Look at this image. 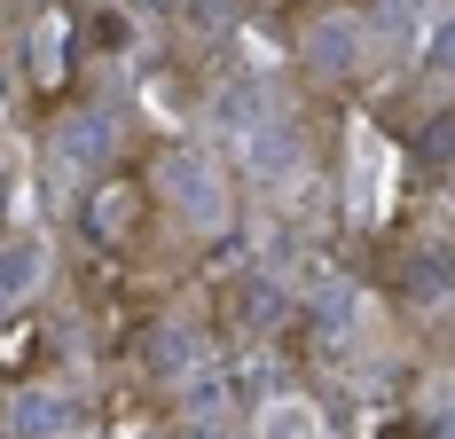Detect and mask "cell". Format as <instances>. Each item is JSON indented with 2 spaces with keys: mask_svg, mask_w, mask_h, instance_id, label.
Instances as JSON below:
<instances>
[{
  "mask_svg": "<svg viewBox=\"0 0 455 439\" xmlns=\"http://www.w3.org/2000/svg\"><path fill=\"white\" fill-rule=\"evenodd\" d=\"M432 71H455V24H440V32H432Z\"/></svg>",
  "mask_w": 455,
  "mask_h": 439,
  "instance_id": "7",
  "label": "cell"
},
{
  "mask_svg": "<svg viewBox=\"0 0 455 439\" xmlns=\"http://www.w3.org/2000/svg\"><path fill=\"white\" fill-rule=\"evenodd\" d=\"M401 291H409L416 307L448 299V291H455V259H448V251H432V243H409V251H401Z\"/></svg>",
  "mask_w": 455,
  "mask_h": 439,
  "instance_id": "1",
  "label": "cell"
},
{
  "mask_svg": "<svg viewBox=\"0 0 455 439\" xmlns=\"http://www.w3.org/2000/svg\"><path fill=\"white\" fill-rule=\"evenodd\" d=\"M315 63H330V71H346V63H354V32H346V24H338V32H322Z\"/></svg>",
  "mask_w": 455,
  "mask_h": 439,
  "instance_id": "6",
  "label": "cell"
},
{
  "mask_svg": "<svg viewBox=\"0 0 455 439\" xmlns=\"http://www.w3.org/2000/svg\"><path fill=\"white\" fill-rule=\"evenodd\" d=\"M32 275H40V251H32V243L0 251V299H24V291H32Z\"/></svg>",
  "mask_w": 455,
  "mask_h": 439,
  "instance_id": "2",
  "label": "cell"
},
{
  "mask_svg": "<svg viewBox=\"0 0 455 439\" xmlns=\"http://www.w3.org/2000/svg\"><path fill=\"white\" fill-rule=\"evenodd\" d=\"M165 180L181 188V204H188V212H220V188H212V173L196 180V173H188V157H181V165H173V173H165Z\"/></svg>",
  "mask_w": 455,
  "mask_h": 439,
  "instance_id": "4",
  "label": "cell"
},
{
  "mask_svg": "<svg viewBox=\"0 0 455 439\" xmlns=\"http://www.w3.org/2000/svg\"><path fill=\"white\" fill-rule=\"evenodd\" d=\"M8 416H24V439H47V432H55V416H63V400H55V393H24Z\"/></svg>",
  "mask_w": 455,
  "mask_h": 439,
  "instance_id": "3",
  "label": "cell"
},
{
  "mask_svg": "<svg viewBox=\"0 0 455 439\" xmlns=\"http://www.w3.org/2000/svg\"><path fill=\"white\" fill-rule=\"evenodd\" d=\"M63 149H71V157H102V149H110V126H102V118H71V126H63Z\"/></svg>",
  "mask_w": 455,
  "mask_h": 439,
  "instance_id": "5",
  "label": "cell"
},
{
  "mask_svg": "<svg viewBox=\"0 0 455 439\" xmlns=\"http://www.w3.org/2000/svg\"><path fill=\"white\" fill-rule=\"evenodd\" d=\"M181 439H228V432H212V424H188V432Z\"/></svg>",
  "mask_w": 455,
  "mask_h": 439,
  "instance_id": "8",
  "label": "cell"
}]
</instances>
